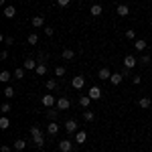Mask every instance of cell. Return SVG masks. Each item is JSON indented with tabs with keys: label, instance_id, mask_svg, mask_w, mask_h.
Masks as SVG:
<instances>
[{
	"label": "cell",
	"instance_id": "cell-35",
	"mask_svg": "<svg viewBox=\"0 0 152 152\" xmlns=\"http://www.w3.org/2000/svg\"><path fill=\"white\" fill-rule=\"evenodd\" d=\"M57 110H51V107H49V112H47V116H49V120H55V118H57Z\"/></svg>",
	"mask_w": 152,
	"mask_h": 152
},
{
	"label": "cell",
	"instance_id": "cell-26",
	"mask_svg": "<svg viewBox=\"0 0 152 152\" xmlns=\"http://www.w3.org/2000/svg\"><path fill=\"white\" fill-rule=\"evenodd\" d=\"M26 43H28V45H37V43H39V37H37L35 33H31V35L26 37Z\"/></svg>",
	"mask_w": 152,
	"mask_h": 152
},
{
	"label": "cell",
	"instance_id": "cell-30",
	"mask_svg": "<svg viewBox=\"0 0 152 152\" xmlns=\"http://www.w3.org/2000/svg\"><path fill=\"white\" fill-rule=\"evenodd\" d=\"M24 146H26V142H24V140H16V142H14V150H24Z\"/></svg>",
	"mask_w": 152,
	"mask_h": 152
},
{
	"label": "cell",
	"instance_id": "cell-31",
	"mask_svg": "<svg viewBox=\"0 0 152 152\" xmlns=\"http://www.w3.org/2000/svg\"><path fill=\"white\" fill-rule=\"evenodd\" d=\"M126 39H128V41H136V33H134L132 28H128V31H126Z\"/></svg>",
	"mask_w": 152,
	"mask_h": 152
},
{
	"label": "cell",
	"instance_id": "cell-2",
	"mask_svg": "<svg viewBox=\"0 0 152 152\" xmlns=\"http://www.w3.org/2000/svg\"><path fill=\"white\" fill-rule=\"evenodd\" d=\"M87 95H89L91 99H99V97H102V87L91 85V87H89V91H87Z\"/></svg>",
	"mask_w": 152,
	"mask_h": 152
},
{
	"label": "cell",
	"instance_id": "cell-5",
	"mask_svg": "<svg viewBox=\"0 0 152 152\" xmlns=\"http://www.w3.org/2000/svg\"><path fill=\"white\" fill-rule=\"evenodd\" d=\"M59 150L61 152H71L73 150V142L71 140H61L59 142Z\"/></svg>",
	"mask_w": 152,
	"mask_h": 152
},
{
	"label": "cell",
	"instance_id": "cell-22",
	"mask_svg": "<svg viewBox=\"0 0 152 152\" xmlns=\"http://www.w3.org/2000/svg\"><path fill=\"white\" fill-rule=\"evenodd\" d=\"M61 57H63V59H67V61H69V59H73V57H75V53H73L71 49H63V53H61Z\"/></svg>",
	"mask_w": 152,
	"mask_h": 152
},
{
	"label": "cell",
	"instance_id": "cell-32",
	"mask_svg": "<svg viewBox=\"0 0 152 152\" xmlns=\"http://www.w3.org/2000/svg\"><path fill=\"white\" fill-rule=\"evenodd\" d=\"M0 112H2V114L6 116V114L10 112V104H8V102H6V104H2V105H0Z\"/></svg>",
	"mask_w": 152,
	"mask_h": 152
},
{
	"label": "cell",
	"instance_id": "cell-24",
	"mask_svg": "<svg viewBox=\"0 0 152 152\" xmlns=\"http://www.w3.org/2000/svg\"><path fill=\"white\" fill-rule=\"evenodd\" d=\"M24 67H20V69H14V73H12V75H14V79H24Z\"/></svg>",
	"mask_w": 152,
	"mask_h": 152
},
{
	"label": "cell",
	"instance_id": "cell-33",
	"mask_svg": "<svg viewBox=\"0 0 152 152\" xmlns=\"http://www.w3.org/2000/svg\"><path fill=\"white\" fill-rule=\"evenodd\" d=\"M55 75H57V77H63V75H65V67H61V65L55 67Z\"/></svg>",
	"mask_w": 152,
	"mask_h": 152
},
{
	"label": "cell",
	"instance_id": "cell-37",
	"mask_svg": "<svg viewBox=\"0 0 152 152\" xmlns=\"http://www.w3.org/2000/svg\"><path fill=\"white\" fill-rule=\"evenodd\" d=\"M69 2H71V0H57V4L61 6V8H65V6H69Z\"/></svg>",
	"mask_w": 152,
	"mask_h": 152
},
{
	"label": "cell",
	"instance_id": "cell-44",
	"mask_svg": "<svg viewBox=\"0 0 152 152\" xmlns=\"http://www.w3.org/2000/svg\"><path fill=\"white\" fill-rule=\"evenodd\" d=\"M150 120H152V118H150Z\"/></svg>",
	"mask_w": 152,
	"mask_h": 152
},
{
	"label": "cell",
	"instance_id": "cell-21",
	"mask_svg": "<svg viewBox=\"0 0 152 152\" xmlns=\"http://www.w3.org/2000/svg\"><path fill=\"white\" fill-rule=\"evenodd\" d=\"M89 104H91V97H89V95H81V97H79V105H81V107H89Z\"/></svg>",
	"mask_w": 152,
	"mask_h": 152
},
{
	"label": "cell",
	"instance_id": "cell-23",
	"mask_svg": "<svg viewBox=\"0 0 152 152\" xmlns=\"http://www.w3.org/2000/svg\"><path fill=\"white\" fill-rule=\"evenodd\" d=\"M33 26H37V28H39V26H45V18H43V16H35V18H33Z\"/></svg>",
	"mask_w": 152,
	"mask_h": 152
},
{
	"label": "cell",
	"instance_id": "cell-12",
	"mask_svg": "<svg viewBox=\"0 0 152 152\" xmlns=\"http://www.w3.org/2000/svg\"><path fill=\"white\" fill-rule=\"evenodd\" d=\"M148 47V45H146V41H144V39H136V41H134V49H136V51H144V49Z\"/></svg>",
	"mask_w": 152,
	"mask_h": 152
},
{
	"label": "cell",
	"instance_id": "cell-3",
	"mask_svg": "<svg viewBox=\"0 0 152 152\" xmlns=\"http://www.w3.org/2000/svg\"><path fill=\"white\" fill-rule=\"evenodd\" d=\"M136 63H138V61H136V57H134V55H126V57H124V67H126V69L136 67Z\"/></svg>",
	"mask_w": 152,
	"mask_h": 152
},
{
	"label": "cell",
	"instance_id": "cell-20",
	"mask_svg": "<svg viewBox=\"0 0 152 152\" xmlns=\"http://www.w3.org/2000/svg\"><path fill=\"white\" fill-rule=\"evenodd\" d=\"M14 14H16V8L14 6H4V16L6 18H14Z\"/></svg>",
	"mask_w": 152,
	"mask_h": 152
},
{
	"label": "cell",
	"instance_id": "cell-17",
	"mask_svg": "<svg viewBox=\"0 0 152 152\" xmlns=\"http://www.w3.org/2000/svg\"><path fill=\"white\" fill-rule=\"evenodd\" d=\"M89 12H91V16H99V14L104 12V8H102V4H91Z\"/></svg>",
	"mask_w": 152,
	"mask_h": 152
},
{
	"label": "cell",
	"instance_id": "cell-28",
	"mask_svg": "<svg viewBox=\"0 0 152 152\" xmlns=\"http://www.w3.org/2000/svg\"><path fill=\"white\" fill-rule=\"evenodd\" d=\"M45 87H47L49 91H53V89L57 87V81H55V79H47V83H45Z\"/></svg>",
	"mask_w": 152,
	"mask_h": 152
},
{
	"label": "cell",
	"instance_id": "cell-29",
	"mask_svg": "<svg viewBox=\"0 0 152 152\" xmlns=\"http://www.w3.org/2000/svg\"><path fill=\"white\" fill-rule=\"evenodd\" d=\"M4 97H6V99H12V97H14V89H12L10 85L4 89Z\"/></svg>",
	"mask_w": 152,
	"mask_h": 152
},
{
	"label": "cell",
	"instance_id": "cell-8",
	"mask_svg": "<svg viewBox=\"0 0 152 152\" xmlns=\"http://www.w3.org/2000/svg\"><path fill=\"white\" fill-rule=\"evenodd\" d=\"M69 99H67V97H59L57 99V110H61V112H63V110H69Z\"/></svg>",
	"mask_w": 152,
	"mask_h": 152
},
{
	"label": "cell",
	"instance_id": "cell-14",
	"mask_svg": "<svg viewBox=\"0 0 152 152\" xmlns=\"http://www.w3.org/2000/svg\"><path fill=\"white\" fill-rule=\"evenodd\" d=\"M138 105H140L142 110H148V107L152 105V99L150 97H140V99H138Z\"/></svg>",
	"mask_w": 152,
	"mask_h": 152
},
{
	"label": "cell",
	"instance_id": "cell-4",
	"mask_svg": "<svg viewBox=\"0 0 152 152\" xmlns=\"http://www.w3.org/2000/svg\"><path fill=\"white\" fill-rule=\"evenodd\" d=\"M57 132H59V124L55 122V120H51V122L47 124V134L49 136H55Z\"/></svg>",
	"mask_w": 152,
	"mask_h": 152
},
{
	"label": "cell",
	"instance_id": "cell-18",
	"mask_svg": "<svg viewBox=\"0 0 152 152\" xmlns=\"http://www.w3.org/2000/svg\"><path fill=\"white\" fill-rule=\"evenodd\" d=\"M37 65H39V63H37L35 59H26V61H24V65H23V67H24L26 71H31V69H37Z\"/></svg>",
	"mask_w": 152,
	"mask_h": 152
},
{
	"label": "cell",
	"instance_id": "cell-39",
	"mask_svg": "<svg viewBox=\"0 0 152 152\" xmlns=\"http://www.w3.org/2000/svg\"><path fill=\"white\" fill-rule=\"evenodd\" d=\"M53 33H55V31H53L51 26H45V35L47 37H53Z\"/></svg>",
	"mask_w": 152,
	"mask_h": 152
},
{
	"label": "cell",
	"instance_id": "cell-15",
	"mask_svg": "<svg viewBox=\"0 0 152 152\" xmlns=\"http://www.w3.org/2000/svg\"><path fill=\"white\" fill-rule=\"evenodd\" d=\"M35 73H37V75H45V73H47V63H45V61H39Z\"/></svg>",
	"mask_w": 152,
	"mask_h": 152
},
{
	"label": "cell",
	"instance_id": "cell-25",
	"mask_svg": "<svg viewBox=\"0 0 152 152\" xmlns=\"http://www.w3.org/2000/svg\"><path fill=\"white\" fill-rule=\"evenodd\" d=\"M8 126H10V120H8L6 116H2V118H0V128H2V130H8Z\"/></svg>",
	"mask_w": 152,
	"mask_h": 152
},
{
	"label": "cell",
	"instance_id": "cell-43",
	"mask_svg": "<svg viewBox=\"0 0 152 152\" xmlns=\"http://www.w3.org/2000/svg\"><path fill=\"white\" fill-rule=\"evenodd\" d=\"M150 83H152V79H150Z\"/></svg>",
	"mask_w": 152,
	"mask_h": 152
},
{
	"label": "cell",
	"instance_id": "cell-16",
	"mask_svg": "<svg viewBox=\"0 0 152 152\" xmlns=\"http://www.w3.org/2000/svg\"><path fill=\"white\" fill-rule=\"evenodd\" d=\"M85 140H87V134H85L83 130H79V132H75V142H77V144H83Z\"/></svg>",
	"mask_w": 152,
	"mask_h": 152
},
{
	"label": "cell",
	"instance_id": "cell-10",
	"mask_svg": "<svg viewBox=\"0 0 152 152\" xmlns=\"http://www.w3.org/2000/svg\"><path fill=\"white\" fill-rule=\"evenodd\" d=\"M97 77H99V79H110V77H112V73H110V69H107V67H102V69L97 71Z\"/></svg>",
	"mask_w": 152,
	"mask_h": 152
},
{
	"label": "cell",
	"instance_id": "cell-40",
	"mask_svg": "<svg viewBox=\"0 0 152 152\" xmlns=\"http://www.w3.org/2000/svg\"><path fill=\"white\" fill-rule=\"evenodd\" d=\"M132 83L138 85V83H140V75H134V77H132Z\"/></svg>",
	"mask_w": 152,
	"mask_h": 152
},
{
	"label": "cell",
	"instance_id": "cell-27",
	"mask_svg": "<svg viewBox=\"0 0 152 152\" xmlns=\"http://www.w3.org/2000/svg\"><path fill=\"white\" fill-rule=\"evenodd\" d=\"M94 118H95L94 112H89V110H87V112H83V120H85V122H94Z\"/></svg>",
	"mask_w": 152,
	"mask_h": 152
},
{
	"label": "cell",
	"instance_id": "cell-42",
	"mask_svg": "<svg viewBox=\"0 0 152 152\" xmlns=\"http://www.w3.org/2000/svg\"><path fill=\"white\" fill-rule=\"evenodd\" d=\"M14 152H23V150H14Z\"/></svg>",
	"mask_w": 152,
	"mask_h": 152
},
{
	"label": "cell",
	"instance_id": "cell-13",
	"mask_svg": "<svg viewBox=\"0 0 152 152\" xmlns=\"http://www.w3.org/2000/svg\"><path fill=\"white\" fill-rule=\"evenodd\" d=\"M10 79H14V75H12L10 71H0V81L2 83H8Z\"/></svg>",
	"mask_w": 152,
	"mask_h": 152
},
{
	"label": "cell",
	"instance_id": "cell-7",
	"mask_svg": "<svg viewBox=\"0 0 152 152\" xmlns=\"http://www.w3.org/2000/svg\"><path fill=\"white\" fill-rule=\"evenodd\" d=\"M65 130H67L69 134L79 132V130H77V122H75V120H67V122H65Z\"/></svg>",
	"mask_w": 152,
	"mask_h": 152
},
{
	"label": "cell",
	"instance_id": "cell-6",
	"mask_svg": "<svg viewBox=\"0 0 152 152\" xmlns=\"http://www.w3.org/2000/svg\"><path fill=\"white\" fill-rule=\"evenodd\" d=\"M71 85H73L75 89H81L83 85H85V77H81V75H77V77H73V79H71Z\"/></svg>",
	"mask_w": 152,
	"mask_h": 152
},
{
	"label": "cell",
	"instance_id": "cell-38",
	"mask_svg": "<svg viewBox=\"0 0 152 152\" xmlns=\"http://www.w3.org/2000/svg\"><path fill=\"white\" fill-rule=\"evenodd\" d=\"M140 61H142V65H148V63H150L152 59L148 57V55H142V59H140Z\"/></svg>",
	"mask_w": 152,
	"mask_h": 152
},
{
	"label": "cell",
	"instance_id": "cell-19",
	"mask_svg": "<svg viewBox=\"0 0 152 152\" xmlns=\"http://www.w3.org/2000/svg\"><path fill=\"white\" fill-rule=\"evenodd\" d=\"M33 142H35L37 148H43V144H45V136H43V134H39V136H33Z\"/></svg>",
	"mask_w": 152,
	"mask_h": 152
},
{
	"label": "cell",
	"instance_id": "cell-1",
	"mask_svg": "<svg viewBox=\"0 0 152 152\" xmlns=\"http://www.w3.org/2000/svg\"><path fill=\"white\" fill-rule=\"evenodd\" d=\"M41 102H43V105H45V107H53V105H57V99H55L51 94H45L43 97H41Z\"/></svg>",
	"mask_w": 152,
	"mask_h": 152
},
{
	"label": "cell",
	"instance_id": "cell-36",
	"mask_svg": "<svg viewBox=\"0 0 152 152\" xmlns=\"http://www.w3.org/2000/svg\"><path fill=\"white\" fill-rule=\"evenodd\" d=\"M2 41H4V45H14V39L12 37H2Z\"/></svg>",
	"mask_w": 152,
	"mask_h": 152
},
{
	"label": "cell",
	"instance_id": "cell-34",
	"mask_svg": "<svg viewBox=\"0 0 152 152\" xmlns=\"http://www.w3.org/2000/svg\"><path fill=\"white\" fill-rule=\"evenodd\" d=\"M39 134H43V130L39 128V126H33L31 128V136H39Z\"/></svg>",
	"mask_w": 152,
	"mask_h": 152
},
{
	"label": "cell",
	"instance_id": "cell-11",
	"mask_svg": "<svg viewBox=\"0 0 152 152\" xmlns=\"http://www.w3.org/2000/svg\"><path fill=\"white\" fill-rule=\"evenodd\" d=\"M122 79H124V75H122V73H112L110 83H112V85H120V83H122Z\"/></svg>",
	"mask_w": 152,
	"mask_h": 152
},
{
	"label": "cell",
	"instance_id": "cell-41",
	"mask_svg": "<svg viewBox=\"0 0 152 152\" xmlns=\"http://www.w3.org/2000/svg\"><path fill=\"white\" fill-rule=\"evenodd\" d=\"M0 152H10V146H6V144H4V146L0 148Z\"/></svg>",
	"mask_w": 152,
	"mask_h": 152
},
{
	"label": "cell",
	"instance_id": "cell-9",
	"mask_svg": "<svg viewBox=\"0 0 152 152\" xmlns=\"http://www.w3.org/2000/svg\"><path fill=\"white\" fill-rule=\"evenodd\" d=\"M116 12H118V16H128V14H130V8H128V4H118Z\"/></svg>",
	"mask_w": 152,
	"mask_h": 152
}]
</instances>
